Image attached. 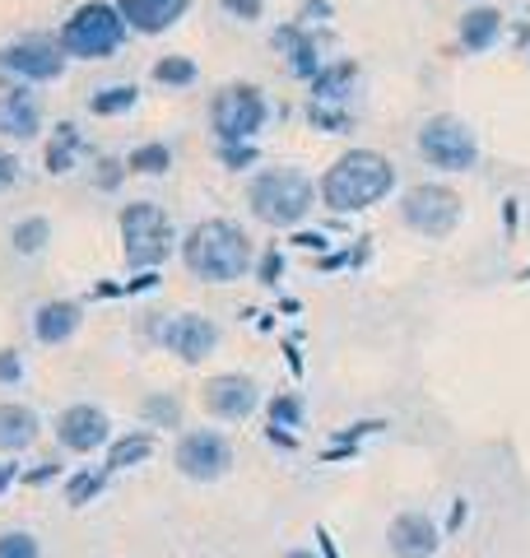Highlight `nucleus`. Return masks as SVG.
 Returning a JSON list of instances; mask_svg holds the SVG:
<instances>
[{"label":"nucleus","instance_id":"nucleus-23","mask_svg":"<svg viewBox=\"0 0 530 558\" xmlns=\"http://www.w3.org/2000/svg\"><path fill=\"white\" fill-rule=\"evenodd\" d=\"M149 457H154V438H149V433H127L121 442H112V451H108V470L145 465Z\"/></svg>","mask_w":530,"mask_h":558},{"label":"nucleus","instance_id":"nucleus-4","mask_svg":"<svg viewBox=\"0 0 530 558\" xmlns=\"http://www.w3.org/2000/svg\"><path fill=\"white\" fill-rule=\"evenodd\" d=\"M121 43H127V20L108 0H88L61 28V47L75 61H108Z\"/></svg>","mask_w":530,"mask_h":558},{"label":"nucleus","instance_id":"nucleus-6","mask_svg":"<svg viewBox=\"0 0 530 558\" xmlns=\"http://www.w3.org/2000/svg\"><path fill=\"white\" fill-rule=\"evenodd\" d=\"M121 242H127V260L135 270H149L158 260L172 256V223L154 201H135L121 209Z\"/></svg>","mask_w":530,"mask_h":558},{"label":"nucleus","instance_id":"nucleus-17","mask_svg":"<svg viewBox=\"0 0 530 558\" xmlns=\"http://www.w3.org/2000/svg\"><path fill=\"white\" fill-rule=\"evenodd\" d=\"M80 322H84L80 303L51 299V303H43L38 312H33V336H38L43 344H65V340L80 330Z\"/></svg>","mask_w":530,"mask_h":558},{"label":"nucleus","instance_id":"nucleus-14","mask_svg":"<svg viewBox=\"0 0 530 558\" xmlns=\"http://www.w3.org/2000/svg\"><path fill=\"white\" fill-rule=\"evenodd\" d=\"M108 414L98 405H70L57 414V442L65 451H75V457H88V451H98L108 442Z\"/></svg>","mask_w":530,"mask_h":558},{"label":"nucleus","instance_id":"nucleus-28","mask_svg":"<svg viewBox=\"0 0 530 558\" xmlns=\"http://www.w3.org/2000/svg\"><path fill=\"white\" fill-rule=\"evenodd\" d=\"M103 484H108L103 470H80V475H70V484H65V502H70V508H84L88 498L103 494Z\"/></svg>","mask_w":530,"mask_h":558},{"label":"nucleus","instance_id":"nucleus-36","mask_svg":"<svg viewBox=\"0 0 530 558\" xmlns=\"http://www.w3.org/2000/svg\"><path fill=\"white\" fill-rule=\"evenodd\" d=\"M127 172H131V168H121L117 159H103V163H98V186H103V191H117Z\"/></svg>","mask_w":530,"mask_h":558},{"label":"nucleus","instance_id":"nucleus-5","mask_svg":"<svg viewBox=\"0 0 530 558\" xmlns=\"http://www.w3.org/2000/svg\"><path fill=\"white\" fill-rule=\"evenodd\" d=\"M270 117V102L256 84H228L209 102V126H215L219 145H252V135L265 126Z\"/></svg>","mask_w":530,"mask_h":558},{"label":"nucleus","instance_id":"nucleus-9","mask_svg":"<svg viewBox=\"0 0 530 558\" xmlns=\"http://www.w3.org/2000/svg\"><path fill=\"white\" fill-rule=\"evenodd\" d=\"M400 219L423 238H447L456 223H461V196H456L451 186L423 182L400 201Z\"/></svg>","mask_w":530,"mask_h":558},{"label":"nucleus","instance_id":"nucleus-19","mask_svg":"<svg viewBox=\"0 0 530 558\" xmlns=\"http://www.w3.org/2000/svg\"><path fill=\"white\" fill-rule=\"evenodd\" d=\"M275 47L289 57V70H293L298 80H316V75H322V57H316V43H312L298 24L275 28Z\"/></svg>","mask_w":530,"mask_h":558},{"label":"nucleus","instance_id":"nucleus-10","mask_svg":"<svg viewBox=\"0 0 530 558\" xmlns=\"http://www.w3.org/2000/svg\"><path fill=\"white\" fill-rule=\"evenodd\" d=\"M172 461H177V470H182L186 480L209 484V480L228 475V465H233V447H228L224 433L196 428V433H186V438L177 442V457Z\"/></svg>","mask_w":530,"mask_h":558},{"label":"nucleus","instance_id":"nucleus-30","mask_svg":"<svg viewBox=\"0 0 530 558\" xmlns=\"http://www.w3.org/2000/svg\"><path fill=\"white\" fill-rule=\"evenodd\" d=\"M0 558H43L38 535H28V531H5V535H0Z\"/></svg>","mask_w":530,"mask_h":558},{"label":"nucleus","instance_id":"nucleus-24","mask_svg":"<svg viewBox=\"0 0 530 558\" xmlns=\"http://www.w3.org/2000/svg\"><path fill=\"white\" fill-rule=\"evenodd\" d=\"M80 149H84V140H80V131L65 121V126L57 131V140L47 145V172H57V178H61V172H70V168H75V154H80Z\"/></svg>","mask_w":530,"mask_h":558},{"label":"nucleus","instance_id":"nucleus-20","mask_svg":"<svg viewBox=\"0 0 530 558\" xmlns=\"http://www.w3.org/2000/svg\"><path fill=\"white\" fill-rule=\"evenodd\" d=\"M498 33H503V14L493 5H474L461 14V47L466 51H489L498 43Z\"/></svg>","mask_w":530,"mask_h":558},{"label":"nucleus","instance_id":"nucleus-35","mask_svg":"<svg viewBox=\"0 0 530 558\" xmlns=\"http://www.w3.org/2000/svg\"><path fill=\"white\" fill-rule=\"evenodd\" d=\"M219 159L228 168H246V163H256V149L252 145H219Z\"/></svg>","mask_w":530,"mask_h":558},{"label":"nucleus","instance_id":"nucleus-13","mask_svg":"<svg viewBox=\"0 0 530 558\" xmlns=\"http://www.w3.org/2000/svg\"><path fill=\"white\" fill-rule=\"evenodd\" d=\"M201 405H205V414H215V418H246L261 405V391H256L252 377L219 373V377H209L201 387Z\"/></svg>","mask_w":530,"mask_h":558},{"label":"nucleus","instance_id":"nucleus-26","mask_svg":"<svg viewBox=\"0 0 530 558\" xmlns=\"http://www.w3.org/2000/svg\"><path fill=\"white\" fill-rule=\"evenodd\" d=\"M154 80L168 84V89H191V84L201 80V70H196V61H191V57H158Z\"/></svg>","mask_w":530,"mask_h":558},{"label":"nucleus","instance_id":"nucleus-38","mask_svg":"<svg viewBox=\"0 0 530 558\" xmlns=\"http://www.w3.org/2000/svg\"><path fill=\"white\" fill-rule=\"evenodd\" d=\"M14 480H20V465H14V461H0V494H5Z\"/></svg>","mask_w":530,"mask_h":558},{"label":"nucleus","instance_id":"nucleus-31","mask_svg":"<svg viewBox=\"0 0 530 558\" xmlns=\"http://www.w3.org/2000/svg\"><path fill=\"white\" fill-rule=\"evenodd\" d=\"M298 418H303V405H298V396H279L270 400V428H298Z\"/></svg>","mask_w":530,"mask_h":558},{"label":"nucleus","instance_id":"nucleus-11","mask_svg":"<svg viewBox=\"0 0 530 558\" xmlns=\"http://www.w3.org/2000/svg\"><path fill=\"white\" fill-rule=\"evenodd\" d=\"M154 336H158V344H164L168 354H177L182 363H201L209 349L219 344V326L209 317H201V312H182V317L158 322Z\"/></svg>","mask_w":530,"mask_h":558},{"label":"nucleus","instance_id":"nucleus-25","mask_svg":"<svg viewBox=\"0 0 530 558\" xmlns=\"http://www.w3.org/2000/svg\"><path fill=\"white\" fill-rule=\"evenodd\" d=\"M135 102H140L135 84H112V89H98L94 98H88V112L94 117H121V112H131Z\"/></svg>","mask_w":530,"mask_h":558},{"label":"nucleus","instance_id":"nucleus-40","mask_svg":"<svg viewBox=\"0 0 530 558\" xmlns=\"http://www.w3.org/2000/svg\"><path fill=\"white\" fill-rule=\"evenodd\" d=\"M316 539H322V554H326V558H335V545H330V535H326V531H316Z\"/></svg>","mask_w":530,"mask_h":558},{"label":"nucleus","instance_id":"nucleus-2","mask_svg":"<svg viewBox=\"0 0 530 558\" xmlns=\"http://www.w3.org/2000/svg\"><path fill=\"white\" fill-rule=\"evenodd\" d=\"M396 186V168L386 154L377 149H349L330 163V172L322 178V201L340 215H353V209H368L392 196Z\"/></svg>","mask_w":530,"mask_h":558},{"label":"nucleus","instance_id":"nucleus-37","mask_svg":"<svg viewBox=\"0 0 530 558\" xmlns=\"http://www.w3.org/2000/svg\"><path fill=\"white\" fill-rule=\"evenodd\" d=\"M14 182H20V159L10 149H0V191H10Z\"/></svg>","mask_w":530,"mask_h":558},{"label":"nucleus","instance_id":"nucleus-34","mask_svg":"<svg viewBox=\"0 0 530 558\" xmlns=\"http://www.w3.org/2000/svg\"><path fill=\"white\" fill-rule=\"evenodd\" d=\"M14 381H24V359L14 349H0V387H14Z\"/></svg>","mask_w":530,"mask_h":558},{"label":"nucleus","instance_id":"nucleus-18","mask_svg":"<svg viewBox=\"0 0 530 558\" xmlns=\"http://www.w3.org/2000/svg\"><path fill=\"white\" fill-rule=\"evenodd\" d=\"M38 414H33L28 405H20V400H5L0 405V451H24V447H33L38 442Z\"/></svg>","mask_w":530,"mask_h":558},{"label":"nucleus","instance_id":"nucleus-27","mask_svg":"<svg viewBox=\"0 0 530 558\" xmlns=\"http://www.w3.org/2000/svg\"><path fill=\"white\" fill-rule=\"evenodd\" d=\"M127 168L131 172H145V178H164V172L172 168V149L168 145H135Z\"/></svg>","mask_w":530,"mask_h":558},{"label":"nucleus","instance_id":"nucleus-22","mask_svg":"<svg viewBox=\"0 0 530 558\" xmlns=\"http://www.w3.org/2000/svg\"><path fill=\"white\" fill-rule=\"evenodd\" d=\"M47 242H51V223L43 215H28V219H20L10 229V247L20 252V256H38Z\"/></svg>","mask_w":530,"mask_h":558},{"label":"nucleus","instance_id":"nucleus-8","mask_svg":"<svg viewBox=\"0 0 530 558\" xmlns=\"http://www.w3.org/2000/svg\"><path fill=\"white\" fill-rule=\"evenodd\" d=\"M0 65L24 84H51L65 75V47L51 33H28V38H14L0 51Z\"/></svg>","mask_w":530,"mask_h":558},{"label":"nucleus","instance_id":"nucleus-29","mask_svg":"<svg viewBox=\"0 0 530 558\" xmlns=\"http://www.w3.org/2000/svg\"><path fill=\"white\" fill-rule=\"evenodd\" d=\"M145 418L158 428H177L182 424V405H177V396H149L145 400Z\"/></svg>","mask_w":530,"mask_h":558},{"label":"nucleus","instance_id":"nucleus-41","mask_svg":"<svg viewBox=\"0 0 530 558\" xmlns=\"http://www.w3.org/2000/svg\"><path fill=\"white\" fill-rule=\"evenodd\" d=\"M285 558H312V554H308V549H293V554H285Z\"/></svg>","mask_w":530,"mask_h":558},{"label":"nucleus","instance_id":"nucleus-15","mask_svg":"<svg viewBox=\"0 0 530 558\" xmlns=\"http://www.w3.org/2000/svg\"><path fill=\"white\" fill-rule=\"evenodd\" d=\"M386 545H392L396 558H433L442 539H437L433 517L400 512V517H392V526H386Z\"/></svg>","mask_w":530,"mask_h":558},{"label":"nucleus","instance_id":"nucleus-12","mask_svg":"<svg viewBox=\"0 0 530 558\" xmlns=\"http://www.w3.org/2000/svg\"><path fill=\"white\" fill-rule=\"evenodd\" d=\"M38 126H43L38 94H33L24 80H14L5 65H0V135L33 140V135H38Z\"/></svg>","mask_w":530,"mask_h":558},{"label":"nucleus","instance_id":"nucleus-33","mask_svg":"<svg viewBox=\"0 0 530 558\" xmlns=\"http://www.w3.org/2000/svg\"><path fill=\"white\" fill-rule=\"evenodd\" d=\"M219 5L233 14V20H242V24H256L265 14V0H219Z\"/></svg>","mask_w":530,"mask_h":558},{"label":"nucleus","instance_id":"nucleus-3","mask_svg":"<svg viewBox=\"0 0 530 558\" xmlns=\"http://www.w3.org/2000/svg\"><path fill=\"white\" fill-rule=\"evenodd\" d=\"M246 205H252V215L261 223H270V229H293V223H303L316 205V191L303 172L293 168H270L252 178L246 186Z\"/></svg>","mask_w":530,"mask_h":558},{"label":"nucleus","instance_id":"nucleus-7","mask_svg":"<svg viewBox=\"0 0 530 558\" xmlns=\"http://www.w3.org/2000/svg\"><path fill=\"white\" fill-rule=\"evenodd\" d=\"M419 154L442 172H470L480 159V145H474V131L461 117H429L419 126Z\"/></svg>","mask_w":530,"mask_h":558},{"label":"nucleus","instance_id":"nucleus-1","mask_svg":"<svg viewBox=\"0 0 530 558\" xmlns=\"http://www.w3.org/2000/svg\"><path fill=\"white\" fill-rule=\"evenodd\" d=\"M182 260L205 284H233V279L252 270V242H246L238 223L205 219L182 238Z\"/></svg>","mask_w":530,"mask_h":558},{"label":"nucleus","instance_id":"nucleus-39","mask_svg":"<svg viewBox=\"0 0 530 558\" xmlns=\"http://www.w3.org/2000/svg\"><path fill=\"white\" fill-rule=\"evenodd\" d=\"M57 470H61V465H51V461H47L43 470H33V475H24V484H43V480H51V475H57Z\"/></svg>","mask_w":530,"mask_h":558},{"label":"nucleus","instance_id":"nucleus-32","mask_svg":"<svg viewBox=\"0 0 530 558\" xmlns=\"http://www.w3.org/2000/svg\"><path fill=\"white\" fill-rule=\"evenodd\" d=\"M308 117H312V126H322V131H345L349 126V117L345 112H330L326 102H312Z\"/></svg>","mask_w":530,"mask_h":558},{"label":"nucleus","instance_id":"nucleus-16","mask_svg":"<svg viewBox=\"0 0 530 558\" xmlns=\"http://www.w3.org/2000/svg\"><path fill=\"white\" fill-rule=\"evenodd\" d=\"M117 10L135 33H164L191 10V0H117Z\"/></svg>","mask_w":530,"mask_h":558},{"label":"nucleus","instance_id":"nucleus-21","mask_svg":"<svg viewBox=\"0 0 530 558\" xmlns=\"http://www.w3.org/2000/svg\"><path fill=\"white\" fill-rule=\"evenodd\" d=\"M353 75H359V65H353V61L322 65V75L312 80V94H316V102H340V98H349V84H353Z\"/></svg>","mask_w":530,"mask_h":558}]
</instances>
